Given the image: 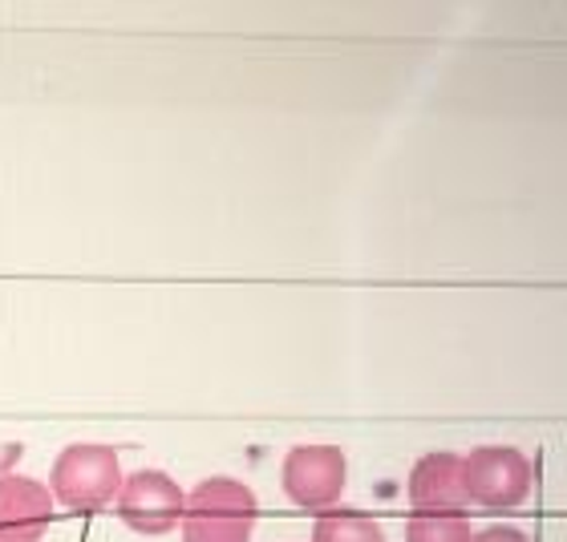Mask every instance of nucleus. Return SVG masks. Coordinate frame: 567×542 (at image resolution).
Segmentation results:
<instances>
[{"label":"nucleus","mask_w":567,"mask_h":542,"mask_svg":"<svg viewBox=\"0 0 567 542\" xmlns=\"http://www.w3.org/2000/svg\"><path fill=\"white\" fill-rule=\"evenodd\" d=\"M0 542H41L37 534H17V531H0Z\"/></svg>","instance_id":"nucleus-12"},{"label":"nucleus","mask_w":567,"mask_h":542,"mask_svg":"<svg viewBox=\"0 0 567 542\" xmlns=\"http://www.w3.org/2000/svg\"><path fill=\"white\" fill-rule=\"evenodd\" d=\"M471 542H532V539L519 527H483V531H474Z\"/></svg>","instance_id":"nucleus-10"},{"label":"nucleus","mask_w":567,"mask_h":542,"mask_svg":"<svg viewBox=\"0 0 567 542\" xmlns=\"http://www.w3.org/2000/svg\"><path fill=\"white\" fill-rule=\"evenodd\" d=\"M312 542H385V531L365 510L332 507L312 522Z\"/></svg>","instance_id":"nucleus-8"},{"label":"nucleus","mask_w":567,"mask_h":542,"mask_svg":"<svg viewBox=\"0 0 567 542\" xmlns=\"http://www.w3.org/2000/svg\"><path fill=\"white\" fill-rule=\"evenodd\" d=\"M410 507L414 514H466L471 494H466V461L462 454L434 449L414 461L410 470Z\"/></svg>","instance_id":"nucleus-6"},{"label":"nucleus","mask_w":567,"mask_h":542,"mask_svg":"<svg viewBox=\"0 0 567 542\" xmlns=\"http://www.w3.org/2000/svg\"><path fill=\"white\" fill-rule=\"evenodd\" d=\"M256 519H260V502L251 494V486L215 473L187 494L178 531L183 542H251Z\"/></svg>","instance_id":"nucleus-1"},{"label":"nucleus","mask_w":567,"mask_h":542,"mask_svg":"<svg viewBox=\"0 0 567 542\" xmlns=\"http://www.w3.org/2000/svg\"><path fill=\"white\" fill-rule=\"evenodd\" d=\"M122 490V461L110 446H94V441H78L65 446L53 461L49 473V494L53 502L73 514H94V510L110 507Z\"/></svg>","instance_id":"nucleus-2"},{"label":"nucleus","mask_w":567,"mask_h":542,"mask_svg":"<svg viewBox=\"0 0 567 542\" xmlns=\"http://www.w3.org/2000/svg\"><path fill=\"white\" fill-rule=\"evenodd\" d=\"M53 510H58V502H53L45 482L21 478V473H4L0 478V531L45 539Z\"/></svg>","instance_id":"nucleus-7"},{"label":"nucleus","mask_w":567,"mask_h":542,"mask_svg":"<svg viewBox=\"0 0 567 542\" xmlns=\"http://www.w3.org/2000/svg\"><path fill=\"white\" fill-rule=\"evenodd\" d=\"M21 454H24V449L17 446V441H9V446H0V478H4V473H9L12 466L21 461Z\"/></svg>","instance_id":"nucleus-11"},{"label":"nucleus","mask_w":567,"mask_h":542,"mask_svg":"<svg viewBox=\"0 0 567 542\" xmlns=\"http://www.w3.org/2000/svg\"><path fill=\"white\" fill-rule=\"evenodd\" d=\"M471 514H410L405 542H471Z\"/></svg>","instance_id":"nucleus-9"},{"label":"nucleus","mask_w":567,"mask_h":542,"mask_svg":"<svg viewBox=\"0 0 567 542\" xmlns=\"http://www.w3.org/2000/svg\"><path fill=\"white\" fill-rule=\"evenodd\" d=\"M187 490L163 470H134L122 478V490L114 498L118 519L138 534H166L183 522Z\"/></svg>","instance_id":"nucleus-5"},{"label":"nucleus","mask_w":567,"mask_h":542,"mask_svg":"<svg viewBox=\"0 0 567 542\" xmlns=\"http://www.w3.org/2000/svg\"><path fill=\"white\" fill-rule=\"evenodd\" d=\"M344 482H349V461L341 446H296L280 466L284 494L300 510L324 514L341 502Z\"/></svg>","instance_id":"nucleus-4"},{"label":"nucleus","mask_w":567,"mask_h":542,"mask_svg":"<svg viewBox=\"0 0 567 542\" xmlns=\"http://www.w3.org/2000/svg\"><path fill=\"white\" fill-rule=\"evenodd\" d=\"M466 494L483 510H519L535 490L532 458L515 446H474L466 454Z\"/></svg>","instance_id":"nucleus-3"}]
</instances>
